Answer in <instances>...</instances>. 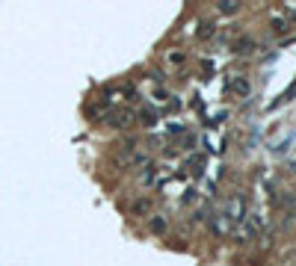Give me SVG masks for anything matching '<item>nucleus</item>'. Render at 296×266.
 I'll use <instances>...</instances> for the list:
<instances>
[{
    "label": "nucleus",
    "mask_w": 296,
    "mask_h": 266,
    "mask_svg": "<svg viewBox=\"0 0 296 266\" xmlns=\"http://www.w3.org/2000/svg\"><path fill=\"white\" fill-rule=\"evenodd\" d=\"M110 124H113V127H130V124H133V113H130V110H116V113L110 115Z\"/></svg>",
    "instance_id": "1"
},
{
    "label": "nucleus",
    "mask_w": 296,
    "mask_h": 266,
    "mask_svg": "<svg viewBox=\"0 0 296 266\" xmlns=\"http://www.w3.org/2000/svg\"><path fill=\"white\" fill-rule=\"evenodd\" d=\"M255 50V38H249V36H240L237 41H234V53H240V56H249Z\"/></svg>",
    "instance_id": "2"
},
{
    "label": "nucleus",
    "mask_w": 296,
    "mask_h": 266,
    "mask_svg": "<svg viewBox=\"0 0 296 266\" xmlns=\"http://www.w3.org/2000/svg\"><path fill=\"white\" fill-rule=\"evenodd\" d=\"M231 89H234L240 98H246V95L252 92V86H249V80H246V77H234V80H231Z\"/></svg>",
    "instance_id": "3"
},
{
    "label": "nucleus",
    "mask_w": 296,
    "mask_h": 266,
    "mask_svg": "<svg viewBox=\"0 0 296 266\" xmlns=\"http://www.w3.org/2000/svg\"><path fill=\"white\" fill-rule=\"evenodd\" d=\"M130 210H133L136 216H148V213H151V201H148V198H136V201L130 204Z\"/></svg>",
    "instance_id": "4"
},
{
    "label": "nucleus",
    "mask_w": 296,
    "mask_h": 266,
    "mask_svg": "<svg viewBox=\"0 0 296 266\" xmlns=\"http://www.w3.org/2000/svg\"><path fill=\"white\" fill-rule=\"evenodd\" d=\"M240 9V3L237 0H219V12H225V15H234Z\"/></svg>",
    "instance_id": "5"
},
{
    "label": "nucleus",
    "mask_w": 296,
    "mask_h": 266,
    "mask_svg": "<svg viewBox=\"0 0 296 266\" xmlns=\"http://www.w3.org/2000/svg\"><path fill=\"white\" fill-rule=\"evenodd\" d=\"M228 225H231V222H228V216H225V213H219V216H216V222H213L216 234H228Z\"/></svg>",
    "instance_id": "6"
},
{
    "label": "nucleus",
    "mask_w": 296,
    "mask_h": 266,
    "mask_svg": "<svg viewBox=\"0 0 296 266\" xmlns=\"http://www.w3.org/2000/svg\"><path fill=\"white\" fill-rule=\"evenodd\" d=\"M151 231H154V234H163V231H166V222H163L160 216H151Z\"/></svg>",
    "instance_id": "7"
},
{
    "label": "nucleus",
    "mask_w": 296,
    "mask_h": 266,
    "mask_svg": "<svg viewBox=\"0 0 296 266\" xmlns=\"http://www.w3.org/2000/svg\"><path fill=\"white\" fill-rule=\"evenodd\" d=\"M273 30H276V33H288V30H291L288 18H285V21H282V18H276V21H273Z\"/></svg>",
    "instance_id": "8"
},
{
    "label": "nucleus",
    "mask_w": 296,
    "mask_h": 266,
    "mask_svg": "<svg viewBox=\"0 0 296 266\" xmlns=\"http://www.w3.org/2000/svg\"><path fill=\"white\" fill-rule=\"evenodd\" d=\"M213 36V24H202V30H199V38H211Z\"/></svg>",
    "instance_id": "9"
},
{
    "label": "nucleus",
    "mask_w": 296,
    "mask_h": 266,
    "mask_svg": "<svg viewBox=\"0 0 296 266\" xmlns=\"http://www.w3.org/2000/svg\"><path fill=\"white\" fill-rule=\"evenodd\" d=\"M139 121H142V124H154V113H151V110H142V113H139Z\"/></svg>",
    "instance_id": "10"
},
{
    "label": "nucleus",
    "mask_w": 296,
    "mask_h": 266,
    "mask_svg": "<svg viewBox=\"0 0 296 266\" xmlns=\"http://www.w3.org/2000/svg\"><path fill=\"white\" fill-rule=\"evenodd\" d=\"M294 213H296V204H294Z\"/></svg>",
    "instance_id": "11"
}]
</instances>
